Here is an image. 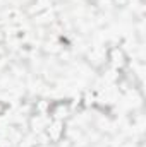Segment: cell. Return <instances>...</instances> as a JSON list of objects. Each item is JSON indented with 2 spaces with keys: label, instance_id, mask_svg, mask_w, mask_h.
<instances>
[{
  "label": "cell",
  "instance_id": "cell-1",
  "mask_svg": "<svg viewBox=\"0 0 146 147\" xmlns=\"http://www.w3.org/2000/svg\"><path fill=\"white\" fill-rule=\"evenodd\" d=\"M117 3H127V0H115Z\"/></svg>",
  "mask_w": 146,
  "mask_h": 147
}]
</instances>
